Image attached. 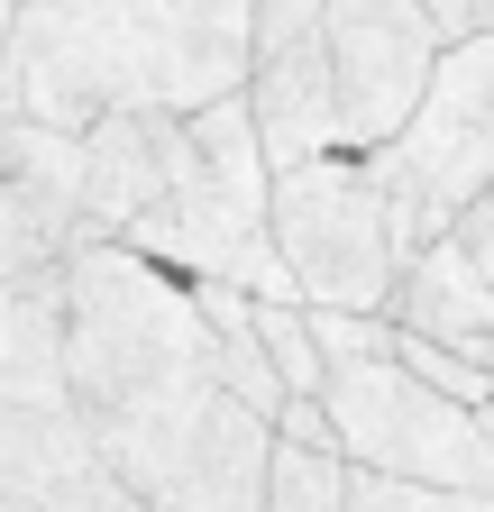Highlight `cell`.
<instances>
[{
	"instance_id": "6da1fadb",
	"label": "cell",
	"mask_w": 494,
	"mask_h": 512,
	"mask_svg": "<svg viewBox=\"0 0 494 512\" xmlns=\"http://www.w3.org/2000/svg\"><path fill=\"white\" fill-rule=\"evenodd\" d=\"M65 403L101 476L147 512H266L275 430L220 394L183 284L119 247L65 256Z\"/></svg>"
},
{
	"instance_id": "7a4b0ae2",
	"label": "cell",
	"mask_w": 494,
	"mask_h": 512,
	"mask_svg": "<svg viewBox=\"0 0 494 512\" xmlns=\"http://www.w3.org/2000/svg\"><path fill=\"white\" fill-rule=\"evenodd\" d=\"M257 0H55L0 37V101L37 128H92L110 110L193 119L247 83Z\"/></svg>"
},
{
	"instance_id": "3957f363",
	"label": "cell",
	"mask_w": 494,
	"mask_h": 512,
	"mask_svg": "<svg viewBox=\"0 0 494 512\" xmlns=\"http://www.w3.org/2000/svg\"><path fill=\"white\" fill-rule=\"evenodd\" d=\"M321 339V421L339 439V467L385 485H440V494H494V412H458L394 366L385 320H330Z\"/></svg>"
},
{
	"instance_id": "277c9868",
	"label": "cell",
	"mask_w": 494,
	"mask_h": 512,
	"mask_svg": "<svg viewBox=\"0 0 494 512\" xmlns=\"http://www.w3.org/2000/svg\"><path fill=\"white\" fill-rule=\"evenodd\" d=\"M92 448L65 403V247L0 192V494L46 512Z\"/></svg>"
},
{
	"instance_id": "5b68a950",
	"label": "cell",
	"mask_w": 494,
	"mask_h": 512,
	"mask_svg": "<svg viewBox=\"0 0 494 512\" xmlns=\"http://www.w3.org/2000/svg\"><path fill=\"white\" fill-rule=\"evenodd\" d=\"M357 165L376 174L403 256H421L467 202H485V183H494V28L449 37L421 101H412V119L394 128V147L357 156Z\"/></svg>"
},
{
	"instance_id": "8992f818",
	"label": "cell",
	"mask_w": 494,
	"mask_h": 512,
	"mask_svg": "<svg viewBox=\"0 0 494 512\" xmlns=\"http://www.w3.org/2000/svg\"><path fill=\"white\" fill-rule=\"evenodd\" d=\"M266 238L284 256L302 311L385 320L394 275H403V247H394L376 174H366L357 156H312L293 174H266Z\"/></svg>"
},
{
	"instance_id": "52a82bcc",
	"label": "cell",
	"mask_w": 494,
	"mask_h": 512,
	"mask_svg": "<svg viewBox=\"0 0 494 512\" xmlns=\"http://www.w3.org/2000/svg\"><path fill=\"white\" fill-rule=\"evenodd\" d=\"M321 55H330V110H339V156L394 147L412 119L440 28L421 19V0H321Z\"/></svg>"
},
{
	"instance_id": "ba28073f",
	"label": "cell",
	"mask_w": 494,
	"mask_h": 512,
	"mask_svg": "<svg viewBox=\"0 0 494 512\" xmlns=\"http://www.w3.org/2000/svg\"><path fill=\"white\" fill-rule=\"evenodd\" d=\"M83 138V238L92 247H119L165 192V147H174V119L156 110H110L92 128H74Z\"/></svg>"
},
{
	"instance_id": "9c48e42d",
	"label": "cell",
	"mask_w": 494,
	"mask_h": 512,
	"mask_svg": "<svg viewBox=\"0 0 494 512\" xmlns=\"http://www.w3.org/2000/svg\"><path fill=\"white\" fill-rule=\"evenodd\" d=\"M385 320H394V330H412V339H430V348H449V357H467V366L485 375V348H494V293L458 266L440 238H430L421 256H403Z\"/></svg>"
},
{
	"instance_id": "30bf717a",
	"label": "cell",
	"mask_w": 494,
	"mask_h": 512,
	"mask_svg": "<svg viewBox=\"0 0 494 512\" xmlns=\"http://www.w3.org/2000/svg\"><path fill=\"white\" fill-rule=\"evenodd\" d=\"M247 330H257L266 375L284 384V403H321V339L302 302H247Z\"/></svg>"
},
{
	"instance_id": "8fae6325",
	"label": "cell",
	"mask_w": 494,
	"mask_h": 512,
	"mask_svg": "<svg viewBox=\"0 0 494 512\" xmlns=\"http://www.w3.org/2000/svg\"><path fill=\"white\" fill-rule=\"evenodd\" d=\"M266 512H348V467L275 439V458H266Z\"/></svg>"
},
{
	"instance_id": "7c38bea8",
	"label": "cell",
	"mask_w": 494,
	"mask_h": 512,
	"mask_svg": "<svg viewBox=\"0 0 494 512\" xmlns=\"http://www.w3.org/2000/svg\"><path fill=\"white\" fill-rule=\"evenodd\" d=\"M348 512H494V494H440V485H385L348 467Z\"/></svg>"
},
{
	"instance_id": "4fadbf2b",
	"label": "cell",
	"mask_w": 494,
	"mask_h": 512,
	"mask_svg": "<svg viewBox=\"0 0 494 512\" xmlns=\"http://www.w3.org/2000/svg\"><path fill=\"white\" fill-rule=\"evenodd\" d=\"M440 247H449L458 266H467V275H476V284L494 293V202H467V211H458V220L440 229Z\"/></svg>"
},
{
	"instance_id": "5bb4252c",
	"label": "cell",
	"mask_w": 494,
	"mask_h": 512,
	"mask_svg": "<svg viewBox=\"0 0 494 512\" xmlns=\"http://www.w3.org/2000/svg\"><path fill=\"white\" fill-rule=\"evenodd\" d=\"M46 512H147V503H138V494H119V485L101 476V458H92L83 476H65V485L46 494Z\"/></svg>"
},
{
	"instance_id": "9a60e30c",
	"label": "cell",
	"mask_w": 494,
	"mask_h": 512,
	"mask_svg": "<svg viewBox=\"0 0 494 512\" xmlns=\"http://www.w3.org/2000/svg\"><path fill=\"white\" fill-rule=\"evenodd\" d=\"M421 19L440 28V46L449 37H485L494 28V0H421Z\"/></svg>"
},
{
	"instance_id": "2e32d148",
	"label": "cell",
	"mask_w": 494,
	"mask_h": 512,
	"mask_svg": "<svg viewBox=\"0 0 494 512\" xmlns=\"http://www.w3.org/2000/svg\"><path fill=\"white\" fill-rule=\"evenodd\" d=\"M19 10H55V0H19Z\"/></svg>"
},
{
	"instance_id": "e0dca14e",
	"label": "cell",
	"mask_w": 494,
	"mask_h": 512,
	"mask_svg": "<svg viewBox=\"0 0 494 512\" xmlns=\"http://www.w3.org/2000/svg\"><path fill=\"white\" fill-rule=\"evenodd\" d=\"M0 512H28V503H10V494H0Z\"/></svg>"
},
{
	"instance_id": "ac0fdd59",
	"label": "cell",
	"mask_w": 494,
	"mask_h": 512,
	"mask_svg": "<svg viewBox=\"0 0 494 512\" xmlns=\"http://www.w3.org/2000/svg\"><path fill=\"white\" fill-rule=\"evenodd\" d=\"M485 202H494V183H485Z\"/></svg>"
}]
</instances>
